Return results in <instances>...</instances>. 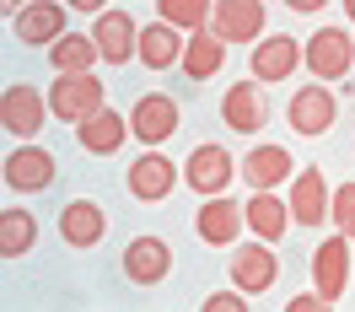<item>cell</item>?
Segmentation results:
<instances>
[{
	"label": "cell",
	"mask_w": 355,
	"mask_h": 312,
	"mask_svg": "<svg viewBox=\"0 0 355 312\" xmlns=\"http://www.w3.org/2000/svg\"><path fill=\"white\" fill-rule=\"evenodd\" d=\"M97 108H108V103H103V81H97L92 70L60 76L54 92H49V113H60L65 124H81V119H92Z\"/></svg>",
	"instance_id": "1"
},
{
	"label": "cell",
	"mask_w": 355,
	"mask_h": 312,
	"mask_svg": "<svg viewBox=\"0 0 355 312\" xmlns=\"http://www.w3.org/2000/svg\"><path fill=\"white\" fill-rule=\"evenodd\" d=\"M355 65V44L345 27H318L307 38V70L312 81H345Z\"/></svg>",
	"instance_id": "2"
},
{
	"label": "cell",
	"mask_w": 355,
	"mask_h": 312,
	"mask_svg": "<svg viewBox=\"0 0 355 312\" xmlns=\"http://www.w3.org/2000/svg\"><path fill=\"white\" fill-rule=\"evenodd\" d=\"M232 178H237L232 151H226V146H216V140H210V146H194V151H189V162H183V183H189L194 194H205V200H210V194H226V189H232Z\"/></svg>",
	"instance_id": "3"
},
{
	"label": "cell",
	"mask_w": 355,
	"mask_h": 312,
	"mask_svg": "<svg viewBox=\"0 0 355 312\" xmlns=\"http://www.w3.org/2000/svg\"><path fill=\"white\" fill-rule=\"evenodd\" d=\"M44 113H49V103L27 81H11V87L0 92V130L17 135V140H33V135L44 130Z\"/></svg>",
	"instance_id": "4"
},
{
	"label": "cell",
	"mask_w": 355,
	"mask_h": 312,
	"mask_svg": "<svg viewBox=\"0 0 355 312\" xmlns=\"http://www.w3.org/2000/svg\"><path fill=\"white\" fill-rule=\"evenodd\" d=\"M210 33L221 44H259L264 38V0H216Z\"/></svg>",
	"instance_id": "5"
},
{
	"label": "cell",
	"mask_w": 355,
	"mask_h": 312,
	"mask_svg": "<svg viewBox=\"0 0 355 312\" xmlns=\"http://www.w3.org/2000/svg\"><path fill=\"white\" fill-rule=\"evenodd\" d=\"M312 286H318V296L329 307L345 296V286H350V237L345 232L318 243V253H312Z\"/></svg>",
	"instance_id": "6"
},
{
	"label": "cell",
	"mask_w": 355,
	"mask_h": 312,
	"mask_svg": "<svg viewBox=\"0 0 355 312\" xmlns=\"http://www.w3.org/2000/svg\"><path fill=\"white\" fill-rule=\"evenodd\" d=\"M275 280H280V259L269 253L264 237L248 243V248H232V286H237V291L264 296V291H275Z\"/></svg>",
	"instance_id": "7"
},
{
	"label": "cell",
	"mask_w": 355,
	"mask_h": 312,
	"mask_svg": "<svg viewBox=\"0 0 355 312\" xmlns=\"http://www.w3.org/2000/svg\"><path fill=\"white\" fill-rule=\"evenodd\" d=\"M221 119L232 135H259L269 124V103H264V87L259 81H232L221 97Z\"/></svg>",
	"instance_id": "8"
},
{
	"label": "cell",
	"mask_w": 355,
	"mask_h": 312,
	"mask_svg": "<svg viewBox=\"0 0 355 312\" xmlns=\"http://www.w3.org/2000/svg\"><path fill=\"white\" fill-rule=\"evenodd\" d=\"M286 119H291V130L296 135H329L334 130V119H339V103H334V92L329 87H296V97L286 103Z\"/></svg>",
	"instance_id": "9"
},
{
	"label": "cell",
	"mask_w": 355,
	"mask_h": 312,
	"mask_svg": "<svg viewBox=\"0 0 355 312\" xmlns=\"http://www.w3.org/2000/svg\"><path fill=\"white\" fill-rule=\"evenodd\" d=\"M296 65H307V44L302 38L275 33V38L253 44V81H286V76H296Z\"/></svg>",
	"instance_id": "10"
},
{
	"label": "cell",
	"mask_w": 355,
	"mask_h": 312,
	"mask_svg": "<svg viewBox=\"0 0 355 312\" xmlns=\"http://www.w3.org/2000/svg\"><path fill=\"white\" fill-rule=\"evenodd\" d=\"M173 130H178V97H167V92H146L130 108V135L140 146H162Z\"/></svg>",
	"instance_id": "11"
},
{
	"label": "cell",
	"mask_w": 355,
	"mask_h": 312,
	"mask_svg": "<svg viewBox=\"0 0 355 312\" xmlns=\"http://www.w3.org/2000/svg\"><path fill=\"white\" fill-rule=\"evenodd\" d=\"M248 226L243 205L226 200V194H210V200L200 205V216H194V232H200V243L210 248H237V232Z\"/></svg>",
	"instance_id": "12"
},
{
	"label": "cell",
	"mask_w": 355,
	"mask_h": 312,
	"mask_svg": "<svg viewBox=\"0 0 355 312\" xmlns=\"http://www.w3.org/2000/svg\"><path fill=\"white\" fill-rule=\"evenodd\" d=\"M178 178H183V167L167 162L162 151H146L140 162H130V194H135V200H146V205L167 200V194L178 189Z\"/></svg>",
	"instance_id": "13"
},
{
	"label": "cell",
	"mask_w": 355,
	"mask_h": 312,
	"mask_svg": "<svg viewBox=\"0 0 355 312\" xmlns=\"http://www.w3.org/2000/svg\"><path fill=\"white\" fill-rule=\"evenodd\" d=\"M0 178L11 183L17 194H38L54 183V156L44 146H17V151L6 156V167H0Z\"/></svg>",
	"instance_id": "14"
},
{
	"label": "cell",
	"mask_w": 355,
	"mask_h": 312,
	"mask_svg": "<svg viewBox=\"0 0 355 312\" xmlns=\"http://www.w3.org/2000/svg\"><path fill=\"white\" fill-rule=\"evenodd\" d=\"M92 38L103 49V65H124V60L140 54V27H135L130 11H103L97 27H92Z\"/></svg>",
	"instance_id": "15"
},
{
	"label": "cell",
	"mask_w": 355,
	"mask_h": 312,
	"mask_svg": "<svg viewBox=\"0 0 355 312\" xmlns=\"http://www.w3.org/2000/svg\"><path fill=\"white\" fill-rule=\"evenodd\" d=\"M108 237V210L92 200H70L60 210V243L65 248H97Z\"/></svg>",
	"instance_id": "16"
},
{
	"label": "cell",
	"mask_w": 355,
	"mask_h": 312,
	"mask_svg": "<svg viewBox=\"0 0 355 312\" xmlns=\"http://www.w3.org/2000/svg\"><path fill=\"white\" fill-rule=\"evenodd\" d=\"M296 173V162H291L286 146H253V151L237 162V178L248 189H280V183Z\"/></svg>",
	"instance_id": "17"
},
{
	"label": "cell",
	"mask_w": 355,
	"mask_h": 312,
	"mask_svg": "<svg viewBox=\"0 0 355 312\" xmlns=\"http://www.w3.org/2000/svg\"><path fill=\"white\" fill-rule=\"evenodd\" d=\"M167 269H173V248L162 243V237H135L124 248V275H130L135 286H162Z\"/></svg>",
	"instance_id": "18"
},
{
	"label": "cell",
	"mask_w": 355,
	"mask_h": 312,
	"mask_svg": "<svg viewBox=\"0 0 355 312\" xmlns=\"http://www.w3.org/2000/svg\"><path fill=\"white\" fill-rule=\"evenodd\" d=\"M329 183H323V173L318 167H302L296 173V183H291V221H302V226H318V221H329Z\"/></svg>",
	"instance_id": "19"
},
{
	"label": "cell",
	"mask_w": 355,
	"mask_h": 312,
	"mask_svg": "<svg viewBox=\"0 0 355 312\" xmlns=\"http://www.w3.org/2000/svg\"><path fill=\"white\" fill-rule=\"evenodd\" d=\"M76 140H81V151H92V156H113L124 140H130V119L113 113V108H97L92 119H81Z\"/></svg>",
	"instance_id": "20"
},
{
	"label": "cell",
	"mask_w": 355,
	"mask_h": 312,
	"mask_svg": "<svg viewBox=\"0 0 355 312\" xmlns=\"http://www.w3.org/2000/svg\"><path fill=\"white\" fill-rule=\"evenodd\" d=\"M243 216H248V232H253V237L280 243V237H286V226H291V205L275 200V189H253V200L243 205Z\"/></svg>",
	"instance_id": "21"
},
{
	"label": "cell",
	"mask_w": 355,
	"mask_h": 312,
	"mask_svg": "<svg viewBox=\"0 0 355 312\" xmlns=\"http://www.w3.org/2000/svg\"><path fill=\"white\" fill-rule=\"evenodd\" d=\"M54 38H65L60 0H33L27 11H17V44H54Z\"/></svg>",
	"instance_id": "22"
},
{
	"label": "cell",
	"mask_w": 355,
	"mask_h": 312,
	"mask_svg": "<svg viewBox=\"0 0 355 312\" xmlns=\"http://www.w3.org/2000/svg\"><path fill=\"white\" fill-rule=\"evenodd\" d=\"M221 60H226V44L205 27V33H189V44H183V60H178V65H183L189 81H210V76L221 70Z\"/></svg>",
	"instance_id": "23"
},
{
	"label": "cell",
	"mask_w": 355,
	"mask_h": 312,
	"mask_svg": "<svg viewBox=\"0 0 355 312\" xmlns=\"http://www.w3.org/2000/svg\"><path fill=\"white\" fill-rule=\"evenodd\" d=\"M49 60H54V76H76V70H92L103 60V49L92 33H65V38H54L49 44Z\"/></svg>",
	"instance_id": "24"
},
{
	"label": "cell",
	"mask_w": 355,
	"mask_h": 312,
	"mask_svg": "<svg viewBox=\"0 0 355 312\" xmlns=\"http://www.w3.org/2000/svg\"><path fill=\"white\" fill-rule=\"evenodd\" d=\"M140 60H146V70H173L183 60V33L167 22H151L140 33Z\"/></svg>",
	"instance_id": "25"
},
{
	"label": "cell",
	"mask_w": 355,
	"mask_h": 312,
	"mask_svg": "<svg viewBox=\"0 0 355 312\" xmlns=\"http://www.w3.org/2000/svg\"><path fill=\"white\" fill-rule=\"evenodd\" d=\"M210 11H216V0H156V17L178 33H205Z\"/></svg>",
	"instance_id": "26"
},
{
	"label": "cell",
	"mask_w": 355,
	"mask_h": 312,
	"mask_svg": "<svg viewBox=\"0 0 355 312\" xmlns=\"http://www.w3.org/2000/svg\"><path fill=\"white\" fill-rule=\"evenodd\" d=\"M38 243V221L27 210H0V259H22Z\"/></svg>",
	"instance_id": "27"
},
{
	"label": "cell",
	"mask_w": 355,
	"mask_h": 312,
	"mask_svg": "<svg viewBox=\"0 0 355 312\" xmlns=\"http://www.w3.org/2000/svg\"><path fill=\"white\" fill-rule=\"evenodd\" d=\"M329 221H334V226H339V232H345V237L355 243V183H339V189H334Z\"/></svg>",
	"instance_id": "28"
},
{
	"label": "cell",
	"mask_w": 355,
	"mask_h": 312,
	"mask_svg": "<svg viewBox=\"0 0 355 312\" xmlns=\"http://www.w3.org/2000/svg\"><path fill=\"white\" fill-rule=\"evenodd\" d=\"M243 296H248V291H237V286H232V291H216V296L205 302V312H243L248 307Z\"/></svg>",
	"instance_id": "29"
},
{
	"label": "cell",
	"mask_w": 355,
	"mask_h": 312,
	"mask_svg": "<svg viewBox=\"0 0 355 312\" xmlns=\"http://www.w3.org/2000/svg\"><path fill=\"white\" fill-rule=\"evenodd\" d=\"M291 312H329V302L318 296V291H307V296H296V302H286Z\"/></svg>",
	"instance_id": "30"
},
{
	"label": "cell",
	"mask_w": 355,
	"mask_h": 312,
	"mask_svg": "<svg viewBox=\"0 0 355 312\" xmlns=\"http://www.w3.org/2000/svg\"><path fill=\"white\" fill-rule=\"evenodd\" d=\"M70 11H92V17H103V0H65Z\"/></svg>",
	"instance_id": "31"
},
{
	"label": "cell",
	"mask_w": 355,
	"mask_h": 312,
	"mask_svg": "<svg viewBox=\"0 0 355 312\" xmlns=\"http://www.w3.org/2000/svg\"><path fill=\"white\" fill-rule=\"evenodd\" d=\"M291 11H323V6H329V0H286Z\"/></svg>",
	"instance_id": "32"
},
{
	"label": "cell",
	"mask_w": 355,
	"mask_h": 312,
	"mask_svg": "<svg viewBox=\"0 0 355 312\" xmlns=\"http://www.w3.org/2000/svg\"><path fill=\"white\" fill-rule=\"evenodd\" d=\"M0 6H6V11H11V17H17V11H27V6H33V0H0Z\"/></svg>",
	"instance_id": "33"
},
{
	"label": "cell",
	"mask_w": 355,
	"mask_h": 312,
	"mask_svg": "<svg viewBox=\"0 0 355 312\" xmlns=\"http://www.w3.org/2000/svg\"><path fill=\"white\" fill-rule=\"evenodd\" d=\"M345 11H350V22H355V0H345Z\"/></svg>",
	"instance_id": "34"
}]
</instances>
